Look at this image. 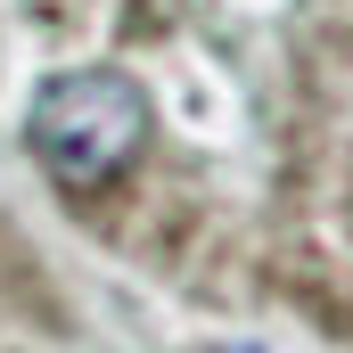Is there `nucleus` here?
<instances>
[{
    "label": "nucleus",
    "mask_w": 353,
    "mask_h": 353,
    "mask_svg": "<svg viewBox=\"0 0 353 353\" xmlns=\"http://www.w3.org/2000/svg\"><path fill=\"white\" fill-rule=\"evenodd\" d=\"M148 123H157V107L123 66H66L33 90L25 140L58 189H99L148 148Z\"/></svg>",
    "instance_id": "nucleus-1"
}]
</instances>
